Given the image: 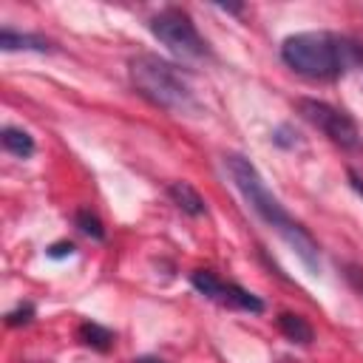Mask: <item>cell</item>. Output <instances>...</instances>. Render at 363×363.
<instances>
[{
  "mask_svg": "<svg viewBox=\"0 0 363 363\" xmlns=\"http://www.w3.org/2000/svg\"><path fill=\"white\" fill-rule=\"evenodd\" d=\"M224 167H227L233 184L238 187V193L244 196V201L250 204V210L295 250V255L309 269V275H318L320 272V247H318V241L312 238V233L303 224H298L286 213V207L278 201V196H272V190L267 187V182L255 170V164L241 153H227Z\"/></svg>",
  "mask_w": 363,
  "mask_h": 363,
  "instance_id": "cell-1",
  "label": "cell"
},
{
  "mask_svg": "<svg viewBox=\"0 0 363 363\" xmlns=\"http://www.w3.org/2000/svg\"><path fill=\"white\" fill-rule=\"evenodd\" d=\"M281 60L306 79L332 82L363 62V45L335 31H298L281 43Z\"/></svg>",
  "mask_w": 363,
  "mask_h": 363,
  "instance_id": "cell-2",
  "label": "cell"
},
{
  "mask_svg": "<svg viewBox=\"0 0 363 363\" xmlns=\"http://www.w3.org/2000/svg\"><path fill=\"white\" fill-rule=\"evenodd\" d=\"M130 82L156 108L173 113H190L199 108L187 74L159 54H136L130 60Z\"/></svg>",
  "mask_w": 363,
  "mask_h": 363,
  "instance_id": "cell-3",
  "label": "cell"
},
{
  "mask_svg": "<svg viewBox=\"0 0 363 363\" xmlns=\"http://www.w3.org/2000/svg\"><path fill=\"white\" fill-rule=\"evenodd\" d=\"M150 31L159 43H164L176 57L184 60H204L210 54L207 40L199 34L196 23L190 20L187 11L182 9H162L153 20H150Z\"/></svg>",
  "mask_w": 363,
  "mask_h": 363,
  "instance_id": "cell-4",
  "label": "cell"
},
{
  "mask_svg": "<svg viewBox=\"0 0 363 363\" xmlns=\"http://www.w3.org/2000/svg\"><path fill=\"white\" fill-rule=\"evenodd\" d=\"M298 113H301L312 128H318L329 142L340 145L343 150H360V147H363L357 122H354L346 111H340V108H335V105H329V102H323V99H309V96H303V99H298Z\"/></svg>",
  "mask_w": 363,
  "mask_h": 363,
  "instance_id": "cell-5",
  "label": "cell"
},
{
  "mask_svg": "<svg viewBox=\"0 0 363 363\" xmlns=\"http://www.w3.org/2000/svg\"><path fill=\"white\" fill-rule=\"evenodd\" d=\"M190 284L210 301L221 303V306H230V309H241V312H250V315H261L264 312V301L258 295H252L250 289L238 286V284H227L221 281L216 272L210 269H196L190 272Z\"/></svg>",
  "mask_w": 363,
  "mask_h": 363,
  "instance_id": "cell-6",
  "label": "cell"
},
{
  "mask_svg": "<svg viewBox=\"0 0 363 363\" xmlns=\"http://www.w3.org/2000/svg\"><path fill=\"white\" fill-rule=\"evenodd\" d=\"M167 196H170V201H173L182 213H187V216H193V218L207 213V204H204L201 193H199L193 184H187V182H173V184L167 187Z\"/></svg>",
  "mask_w": 363,
  "mask_h": 363,
  "instance_id": "cell-7",
  "label": "cell"
},
{
  "mask_svg": "<svg viewBox=\"0 0 363 363\" xmlns=\"http://www.w3.org/2000/svg\"><path fill=\"white\" fill-rule=\"evenodd\" d=\"M0 48L3 51H51V43L40 34H28V31H14V28H3L0 31Z\"/></svg>",
  "mask_w": 363,
  "mask_h": 363,
  "instance_id": "cell-8",
  "label": "cell"
},
{
  "mask_svg": "<svg viewBox=\"0 0 363 363\" xmlns=\"http://www.w3.org/2000/svg\"><path fill=\"white\" fill-rule=\"evenodd\" d=\"M278 329H281V335L289 337L292 343H312V337H315V332H312V326L306 323V318H301V315H295V312H281V315H278Z\"/></svg>",
  "mask_w": 363,
  "mask_h": 363,
  "instance_id": "cell-9",
  "label": "cell"
},
{
  "mask_svg": "<svg viewBox=\"0 0 363 363\" xmlns=\"http://www.w3.org/2000/svg\"><path fill=\"white\" fill-rule=\"evenodd\" d=\"M0 142H3V147H6L9 153H14L17 159H28V156L34 153V139H31V133L23 130V128H11V125L3 128Z\"/></svg>",
  "mask_w": 363,
  "mask_h": 363,
  "instance_id": "cell-10",
  "label": "cell"
},
{
  "mask_svg": "<svg viewBox=\"0 0 363 363\" xmlns=\"http://www.w3.org/2000/svg\"><path fill=\"white\" fill-rule=\"evenodd\" d=\"M79 340H82L85 346L96 349V352H108V349L113 346V332L105 329V326H99V323L85 320V323L79 326Z\"/></svg>",
  "mask_w": 363,
  "mask_h": 363,
  "instance_id": "cell-11",
  "label": "cell"
},
{
  "mask_svg": "<svg viewBox=\"0 0 363 363\" xmlns=\"http://www.w3.org/2000/svg\"><path fill=\"white\" fill-rule=\"evenodd\" d=\"M74 221H77L79 233H85L88 238H94V241H102V238H105V227H102V221H99L91 210H77Z\"/></svg>",
  "mask_w": 363,
  "mask_h": 363,
  "instance_id": "cell-12",
  "label": "cell"
},
{
  "mask_svg": "<svg viewBox=\"0 0 363 363\" xmlns=\"http://www.w3.org/2000/svg\"><path fill=\"white\" fill-rule=\"evenodd\" d=\"M74 244L71 241H60V244H54L51 250H48V258H65V255H74Z\"/></svg>",
  "mask_w": 363,
  "mask_h": 363,
  "instance_id": "cell-13",
  "label": "cell"
},
{
  "mask_svg": "<svg viewBox=\"0 0 363 363\" xmlns=\"http://www.w3.org/2000/svg\"><path fill=\"white\" fill-rule=\"evenodd\" d=\"M346 281L363 295V269L360 267H346Z\"/></svg>",
  "mask_w": 363,
  "mask_h": 363,
  "instance_id": "cell-14",
  "label": "cell"
},
{
  "mask_svg": "<svg viewBox=\"0 0 363 363\" xmlns=\"http://www.w3.org/2000/svg\"><path fill=\"white\" fill-rule=\"evenodd\" d=\"M31 315H34V306H23V309H17V312H11V315H9V326L26 323V320H31Z\"/></svg>",
  "mask_w": 363,
  "mask_h": 363,
  "instance_id": "cell-15",
  "label": "cell"
},
{
  "mask_svg": "<svg viewBox=\"0 0 363 363\" xmlns=\"http://www.w3.org/2000/svg\"><path fill=\"white\" fill-rule=\"evenodd\" d=\"M349 179H352V187H354V190L363 196V179H360L357 173H352V170H349Z\"/></svg>",
  "mask_w": 363,
  "mask_h": 363,
  "instance_id": "cell-16",
  "label": "cell"
},
{
  "mask_svg": "<svg viewBox=\"0 0 363 363\" xmlns=\"http://www.w3.org/2000/svg\"><path fill=\"white\" fill-rule=\"evenodd\" d=\"M133 363H164V360H159V357H150V354H145V357H136Z\"/></svg>",
  "mask_w": 363,
  "mask_h": 363,
  "instance_id": "cell-17",
  "label": "cell"
},
{
  "mask_svg": "<svg viewBox=\"0 0 363 363\" xmlns=\"http://www.w3.org/2000/svg\"><path fill=\"white\" fill-rule=\"evenodd\" d=\"M360 65H363V62H360Z\"/></svg>",
  "mask_w": 363,
  "mask_h": 363,
  "instance_id": "cell-18",
  "label": "cell"
}]
</instances>
